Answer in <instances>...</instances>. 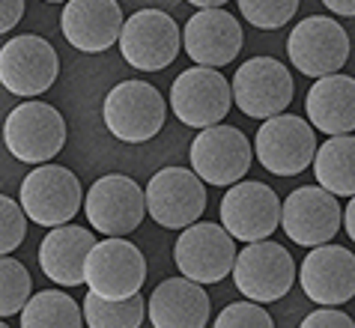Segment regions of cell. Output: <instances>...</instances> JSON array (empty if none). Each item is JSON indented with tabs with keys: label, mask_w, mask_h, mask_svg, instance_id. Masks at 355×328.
Listing matches in <instances>:
<instances>
[{
	"label": "cell",
	"mask_w": 355,
	"mask_h": 328,
	"mask_svg": "<svg viewBox=\"0 0 355 328\" xmlns=\"http://www.w3.org/2000/svg\"><path fill=\"white\" fill-rule=\"evenodd\" d=\"M236 242L221 224L197 221L185 233H180L173 245V260L182 277L194 284H218L233 275L236 266Z\"/></svg>",
	"instance_id": "12"
},
{
	"label": "cell",
	"mask_w": 355,
	"mask_h": 328,
	"mask_svg": "<svg viewBox=\"0 0 355 328\" xmlns=\"http://www.w3.org/2000/svg\"><path fill=\"white\" fill-rule=\"evenodd\" d=\"M287 54L293 66L308 78L338 75L349 60V36L334 18L311 15L293 27L287 39Z\"/></svg>",
	"instance_id": "14"
},
{
	"label": "cell",
	"mask_w": 355,
	"mask_h": 328,
	"mask_svg": "<svg viewBox=\"0 0 355 328\" xmlns=\"http://www.w3.org/2000/svg\"><path fill=\"white\" fill-rule=\"evenodd\" d=\"M96 245V236L87 227H54L39 245V266L48 281L72 290V286L87 284V257L93 254Z\"/></svg>",
	"instance_id": "21"
},
{
	"label": "cell",
	"mask_w": 355,
	"mask_h": 328,
	"mask_svg": "<svg viewBox=\"0 0 355 328\" xmlns=\"http://www.w3.org/2000/svg\"><path fill=\"white\" fill-rule=\"evenodd\" d=\"M221 227L245 245L266 242L281 227L278 194L257 179L236 182L221 200Z\"/></svg>",
	"instance_id": "16"
},
{
	"label": "cell",
	"mask_w": 355,
	"mask_h": 328,
	"mask_svg": "<svg viewBox=\"0 0 355 328\" xmlns=\"http://www.w3.org/2000/svg\"><path fill=\"white\" fill-rule=\"evenodd\" d=\"M66 119L45 102H24L9 111L3 126L6 149L24 164H48L66 146Z\"/></svg>",
	"instance_id": "2"
},
{
	"label": "cell",
	"mask_w": 355,
	"mask_h": 328,
	"mask_svg": "<svg viewBox=\"0 0 355 328\" xmlns=\"http://www.w3.org/2000/svg\"><path fill=\"white\" fill-rule=\"evenodd\" d=\"M84 203L78 176L63 164L33 167L21 182V209L39 227H66Z\"/></svg>",
	"instance_id": "6"
},
{
	"label": "cell",
	"mask_w": 355,
	"mask_h": 328,
	"mask_svg": "<svg viewBox=\"0 0 355 328\" xmlns=\"http://www.w3.org/2000/svg\"><path fill=\"white\" fill-rule=\"evenodd\" d=\"M60 75V60L51 42L33 33L6 39L0 48V84L12 96H42Z\"/></svg>",
	"instance_id": "13"
},
{
	"label": "cell",
	"mask_w": 355,
	"mask_h": 328,
	"mask_svg": "<svg viewBox=\"0 0 355 328\" xmlns=\"http://www.w3.org/2000/svg\"><path fill=\"white\" fill-rule=\"evenodd\" d=\"M233 284L248 302L269 304L284 298L295 284V263L290 251L278 242L245 245L233 266Z\"/></svg>",
	"instance_id": "5"
},
{
	"label": "cell",
	"mask_w": 355,
	"mask_h": 328,
	"mask_svg": "<svg viewBox=\"0 0 355 328\" xmlns=\"http://www.w3.org/2000/svg\"><path fill=\"white\" fill-rule=\"evenodd\" d=\"M31 272L24 268V263H18L15 257H3L0 260V313L12 316L21 313L27 302H31Z\"/></svg>",
	"instance_id": "27"
},
{
	"label": "cell",
	"mask_w": 355,
	"mask_h": 328,
	"mask_svg": "<svg viewBox=\"0 0 355 328\" xmlns=\"http://www.w3.org/2000/svg\"><path fill=\"white\" fill-rule=\"evenodd\" d=\"M325 9H331V15H355V3L347 0H325Z\"/></svg>",
	"instance_id": "34"
},
{
	"label": "cell",
	"mask_w": 355,
	"mask_h": 328,
	"mask_svg": "<svg viewBox=\"0 0 355 328\" xmlns=\"http://www.w3.org/2000/svg\"><path fill=\"white\" fill-rule=\"evenodd\" d=\"M242 27L227 9H209V12H194L189 24L182 27V48L197 66L218 69L233 63L242 51Z\"/></svg>",
	"instance_id": "20"
},
{
	"label": "cell",
	"mask_w": 355,
	"mask_h": 328,
	"mask_svg": "<svg viewBox=\"0 0 355 328\" xmlns=\"http://www.w3.org/2000/svg\"><path fill=\"white\" fill-rule=\"evenodd\" d=\"M304 114L311 126L329 137L355 132V78L329 75L313 81L304 98Z\"/></svg>",
	"instance_id": "23"
},
{
	"label": "cell",
	"mask_w": 355,
	"mask_h": 328,
	"mask_svg": "<svg viewBox=\"0 0 355 328\" xmlns=\"http://www.w3.org/2000/svg\"><path fill=\"white\" fill-rule=\"evenodd\" d=\"M299 3L295 0H242L239 12L245 21H251L260 30H278L295 15Z\"/></svg>",
	"instance_id": "28"
},
{
	"label": "cell",
	"mask_w": 355,
	"mask_h": 328,
	"mask_svg": "<svg viewBox=\"0 0 355 328\" xmlns=\"http://www.w3.org/2000/svg\"><path fill=\"white\" fill-rule=\"evenodd\" d=\"M343 227H347V236L355 242V197H349V203L343 206Z\"/></svg>",
	"instance_id": "33"
},
{
	"label": "cell",
	"mask_w": 355,
	"mask_h": 328,
	"mask_svg": "<svg viewBox=\"0 0 355 328\" xmlns=\"http://www.w3.org/2000/svg\"><path fill=\"white\" fill-rule=\"evenodd\" d=\"M212 328H275L269 311L257 302H233L215 316Z\"/></svg>",
	"instance_id": "29"
},
{
	"label": "cell",
	"mask_w": 355,
	"mask_h": 328,
	"mask_svg": "<svg viewBox=\"0 0 355 328\" xmlns=\"http://www.w3.org/2000/svg\"><path fill=\"white\" fill-rule=\"evenodd\" d=\"M299 284L313 304H347L355 298V254L340 245H320L304 257Z\"/></svg>",
	"instance_id": "18"
},
{
	"label": "cell",
	"mask_w": 355,
	"mask_h": 328,
	"mask_svg": "<svg viewBox=\"0 0 355 328\" xmlns=\"http://www.w3.org/2000/svg\"><path fill=\"white\" fill-rule=\"evenodd\" d=\"M0 328H9V325H6V322H0Z\"/></svg>",
	"instance_id": "35"
},
{
	"label": "cell",
	"mask_w": 355,
	"mask_h": 328,
	"mask_svg": "<svg viewBox=\"0 0 355 328\" xmlns=\"http://www.w3.org/2000/svg\"><path fill=\"white\" fill-rule=\"evenodd\" d=\"M313 173L320 188L334 197H355V137H329L313 158Z\"/></svg>",
	"instance_id": "24"
},
{
	"label": "cell",
	"mask_w": 355,
	"mask_h": 328,
	"mask_svg": "<svg viewBox=\"0 0 355 328\" xmlns=\"http://www.w3.org/2000/svg\"><path fill=\"white\" fill-rule=\"evenodd\" d=\"M146 311L153 328H206L209 295L189 277H167L153 290Z\"/></svg>",
	"instance_id": "22"
},
{
	"label": "cell",
	"mask_w": 355,
	"mask_h": 328,
	"mask_svg": "<svg viewBox=\"0 0 355 328\" xmlns=\"http://www.w3.org/2000/svg\"><path fill=\"white\" fill-rule=\"evenodd\" d=\"M233 107V87L218 69L191 66L171 87V111L191 128H212Z\"/></svg>",
	"instance_id": "11"
},
{
	"label": "cell",
	"mask_w": 355,
	"mask_h": 328,
	"mask_svg": "<svg viewBox=\"0 0 355 328\" xmlns=\"http://www.w3.org/2000/svg\"><path fill=\"white\" fill-rule=\"evenodd\" d=\"M81 307L84 322L90 328H141L146 316V302L141 295L129 298V302H105V298L87 293Z\"/></svg>",
	"instance_id": "26"
},
{
	"label": "cell",
	"mask_w": 355,
	"mask_h": 328,
	"mask_svg": "<svg viewBox=\"0 0 355 328\" xmlns=\"http://www.w3.org/2000/svg\"><path fill=\"white\" fill-rule=\"evenodd\" d=\"M146 260L129 239H105L87 257V286L105 302H129L141 295Z\"/></svg>",
	"instance_id": "9"
},
{
	"label": "cell",
	"mask_w": 355,
	"mask_h": 328,
	"mask_svg": "<svg viewBox=\"0 0 355 328\" xmlns=\"http://www.w3.org/2000/svg\"><path fill=\"white\" fill-rule=\"evenodd\" d=\"M317 132L304 116L281 114L260 126L254 135V153L257 162L275 176H295L308 171L317 158Z\"/></svg>",
	"instance_id": "3"
},
{
	"label": "cell",
	"mask_w": 355,
	"mask_h": 328,
	"mask_svg": "<svg viewBox=\"0 0 355 328\" xmlns=\"http://www.w3.org/2000/svg\"><path fill=\"white\" fill-rule=\"evenodd\" d=\"M105 126L123 144H146L164 128V96L146 81H123L105 96Z\"/></svg>",
	"instance_id": "1"
},
{
	"label": "cell",
	"mask_w": 355,
	"mask_h": 328,
	"mask_svg": "<svg viewBox=\"0 0 355 328\" xmlns=\"http://www.w3.org/2000/svg\"><path fill=\"white\" fill-rule=\"evenodd\" d=\"M182 48V30L162 9H137L125 18L120 51L123 60L137 72H159L176 60Z\"/></svg>",
	"instance_id": "10"
},
{
	"label": "cell",
	"mask_w": 355,
	"mask_h": 328,
	"mask_svg": "<svg viewBox=\"0 0 355 328\" xmlns=\"http://www.w3.org/2000/svg\"><path fill=\"white\" fill-rule=\"evenodd\" d=\"M343 224V206L320 185H302L281 206V227L295 245H329Z\"/></svg>",
	"instance_id": "17"
},
{
	"label": "cell",
	"mask_w": 355,
	"mask_h": 328,
	"mask_svg": "<svg viewBox=\"0 0 355 328\" xmlns=\"http://www.w3.org/2000/svg\"><path fill=\"white\" fill-rule=\"evenodd\" d=\"M299 328H355L352 316L338 311V307H320V311L308 313Z\"/></svg>",
	"instance_id": "31"
},
{
	"label": "cell",
	"mask_w": 355,
	"mask_h": 328,
	"mask_svg": "<svg viewBox=\"0 0 355 328\" xmlns=\"http://www.w3.org/2000/svg\"><path fill=\"white\" fill-rule=\"evenodd\" d=\"M0 224H3V236H0V254L9 257L18 245L27 239V212L21 203H15L12 197H0Z\"/></svg>",
	"instance_id": "30"
},
{
	"label": "cell",
	"mask_w": 355,
	"mask_h": 328,
	"mask_svg": "<svg viewBox=\"0 0 355 328\" xmlns=\"http://www.w3.org/2000/svg\"><path fill=\"white\" fill-rule=\"evenodd\" d=\"M125 27L116 0H72L63 6L60 30L66 42L87 54H102L120 42Z\"/></svg>",
	"instance_id": "19"
},
{
	"label": "cell",
	"mask_w": 355,
	"mask_h": 328,
	"mask_svg": "<svg viewBox=\"0 0 355 328\" xmlns=\"http://www.w3.org/2000/svg\"><path fill=\"white\" fill-rule=\"evenodd\" d=\"M84 307L60 290L36 293L21 311V328H81Z\"/></svg>",
	"instance_id": "25"
},
{
	"label": "cell",
	"mask_w": 355,
	"mask_h": 328,
	"mask_svg": "<svg viewBox=\"0 0 355 328\" xmlns=\"http://www.w3.org/2000/svg\"><path fill=\"white\" fill-rule=\"evenodd\" d=\"M87 221L96 233H105L107 239H123L125 233H135L141 227L146 212V191L135 179L123 173H107L96 179L84 197Z\"/></svg>",
	"instance_id": "4"
},
{
	"label": "cell",
	"mask_w": 355,
	"mask_h": 328,
	"mask_svg": "<svg viewBox=\"0 0 355 328\" xmlns=\"http://www.w3.org/2000/svg\"><path fill=\"white\" fill-rule=\"evenodd\" d=\"M206 209V182L189 167H162L146 182V212L159 227L189 230Z\"/></svg>",
	"instance_id": "8"
},
{
	"label": "cell",
	"mask_w": 355,
	"mask_h": 328,
	"mask_svg": "<svg viewBox=\"0 0 355 328\" xmlns=\"http://www.w3.org/2000/svg\"><path fill=\"white\" fill-rule=\"evenodd\" d=\"M233 102L251 119L281 116L293 102V75L275 57H251L233 75Z\"/></svg>",
	"instance_id": "7"
},
{
	"label": "cell",
	"mask_w": 355,
	"mask_h": 328,
	"mask_svg": "<svg viewBox=\"0 0 355 328\" xmlns=\"http://www.w3.org/2000/svg\"><path fill=\"white\" fill-rule=\"evenodd\" d=\"M189 162L206 185L233 188L251 171V144L236 126H212L194 137Z\"/></svg>",
	"instance_id": "15"
},
{
	"label": "cell",
	"mask_w": 355,
	"mask_h": 328,
	"mask_svg": "<svg viewBox=\"0 0 355 328\" xmlns=\"http://www.w3.org/2000/svg\"><path fill=\"white\" fill-rule=\"evenodd\" d=\"M0 12H3V18H0V33H9V30L21 21L24 0H3V3H0Z\"/></svg>",
	"instance_id": "32"
}]
</instances>
